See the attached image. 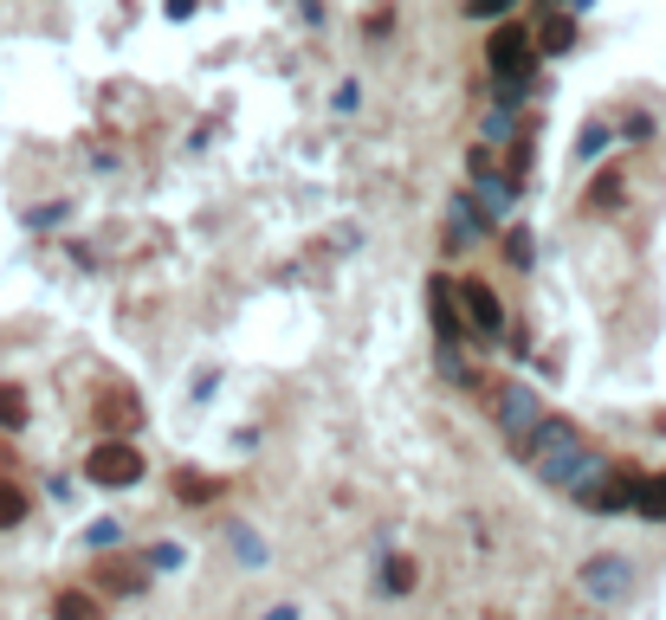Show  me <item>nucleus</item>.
<instances>
[{"label":"nucleus","mask_w":666,"mask_h":620,"mask_svg":"<svg viewBox=\"0 0 666 620\" xmlns=\"http://www.w3.org/2000/svg\"><path fill=\"white\" fill-rule=\"evenodd\" d=\"M524 466H530L544 484H557L563 498H583V491L608 472V459L589 446V433H583L576 420H563V413H544V426H537Z\"/></svg>","instance_id":"obj_1"},{"label":"nucleus","mask_w":666,"mask_h":620,"mask_svg":"<svg viewBox=\"0 0 666 620\" xmlns=\"http://www.w3.org/2000/svg\"><path fill=\"white\" fill-rule=\"evenodd\" d=\"M143 446H130L124 433H104L91 453H84V479L97 484V491H130V484H143Z\"/></svg>","instance_id":"obj_2"},{"label":"nucleus","mask_w":666,"mask_h":620,"mask_svg":"<svg viewBox=\"0 0 666 620\" xmlns=\"http://www.w3.org/2000/svg\"><path fill=\"white\" fill-rule=\"evenodd\" d=\"M544 401H537V395H530V388H524V382H505V388H499V433H505V446H512V453H530V440H537V426H544Z\"/></svg>","instance_id":"obj_3"},{"label":"nucleus","mask_w":666,"mask_h":620,"mask_svg":"<svg viewBox=\"0 0 666 620\" xmlns=\"http://www.w3.org/2000/svg\"><path fill=\"white\" fill-rule=\"evenodd\" d=\"M486 59H492L499 91H524V84H530V66H537V46H530L524 26H499V33L486 39Z\"/></svg>","instance_id":"obj_4"},{"label":"nucleus","mask_w":666,"mask_h":620,"mask_svg":"<svg viewBox=\"0 0 666 620\" xmlns=\"http://www.w3.org/2000/svg\"><path fill=\"white\" fill-rule=\"evenodd\" d=\"M634 484H641V472L634 466H621V459H608V472L576 498L583 511H595V517H621V511H634Z\"/></svg>","instance_id":"obj_5"},{"label":"nucleus","mask_w":666,"mask_h":620,"mask_svg":"<svg viewBox=\"0 0 666 620\" xmlns=\"http://www.w3.org/2000/svg\"><path fill=\"white\" fill-rule=\"evenodd\" d=\"M453 297L466 304V324H472L479 337H505V304H499V291H492L486 278H459Z\"/></svg>","instance_id":"obj_6"},{"label":"nucleus","mask_w":666,"mask_h":620,"mask_svg":"<svg viewBox=\"0 0 666 620\" xmlns=\"http://www.w3.org/2000/svg\"><path fill=\"white\" fill-rule=\"evenodd\" d=\"M628 588H634L628 555H589L583 562V595L589 601H628Z\"/></svg>","instance_id":"obj_7"},{"label":"nucleus","mask_w":666,"mask_h":620,"mask_svg":"<svg viewBox=\"0 0 666 620\" xmlns=\"http://www.w3.org/2000/svg\"><path fill=\"white\" fill-rule=\"evenodd\" d=\"M91 413H97V426H104V433H124V440H130V426L143 420V401L117 382V388H104V395H97V408H91Z\"/></svg>","instance_id":"obj_8"},{"label":"nucleus","mask_w":666,"mask_h":620,"mask_svg":"<svg viewBox=\"0 0 666 620\" xmlns=\"http://www.w3.org/2000/svg\"><path fill=\"white\" fill-rule=\"evenodd\" d=\"M52 620H104V601L91 588H59L52 595Z\"/></svg>","instance_id":"obj_9"},{"label":"nucleus","mask_w":666,"mask_h":620,"mask_svg":"<svg viewBox=\"0 0 666 620\" xmlns=\"http://www.w3.org/2000/svg\"><path fill=\"white\" fill-rule=\"evenodd\" d=\"M26 511H33V491L0 472V530H20V524H26Z\"/></svg>","instance_id":"obj_10"},{"label":"nucleus","mask_w":666,"mask_h":620,"mask_svg":"<svg viewBox=\"0 0 666 620\" xmlns=\"http://www.w3.org/2000/svg\"><path fill=\"white\" fill-rule=\"evenodd\" d=\"M634 517H654V524L666 517V472H641V484H634Z\"/></svg>","instance_id":"obj_11"},{"label":"nucleus","mask_w":666,"mask_h":620,"mask_svg":"<svg viewBox=\"0 0 666 620\" xmlns=\"http://www.w3.org/2000/svg\"><path fill=\"white\" fill-rule=\"evenodd\" d=\"M421 575H414V555H388L382 562V595H408Z\"/></svg>","instance_id":"obj_12"},{"label":"nucleus","mask_w":666,"mask_h":620,"mask_svg":"<svg viewBox=\"0 0 666 620\" xmlns=\"http://www.w3.org/2000/svg\"><path fill=\"white\" fill-rule=\"evenodd\" d=\"M175 498H182V504H214V498H221V479H201V472H175Z\"/></svg>","instance_id":"obj_13"},{"label":"nucleus","mask_w":666,"mask_h":620,"mask_svg":"<svg viewBox=\"0 0 666 620\" xmlns=\"http://www.w3.org/2000/svg\"><path fill=\"white\" fill-rule=\"evenodd\" d=\"M0 426H7V433L26 426V388H20V382H0Z\"/></svg>","instance_id":"obj_14"},{"label":"nucleus","mask_w":666,"mask_h":620,"mask_svg":"<svg viewBox=\"0 0 666 620\" xmlns=\"http://www.w3.org/2000/svg\"><path fill=\"white\" fill-rule=\"evenodd\" d=\"M615 201H621V175H601V182L589 188V201H583V207H589V213H608Z\"/></svg>","instance_id":"obj_15"},{"label":"nucleus","mask_w":666,"mask_h":620,"mask_svg":"<svg viewBox=\"0 0 666 620\" xmlns=\"http://www.w3.org/2000/svg\"><path fill=\"white\" fill-rule=\"evenodd\" d=\"M130 569H137V562H104V575H97V582H104V588H117V595H130V588H137V575H130Z\"/></svg>","instance_id":"obj_16"},{"label":"nucleus","mask_w":666,"mask_h":620,"mask_svg":"<svg viewBox=\"0 0 666 620\" xmlns=\"http://www.w3.org/2000/svg\"><path fill=\"white\" fill-rule=\"evenodd\" d=\"M570 39H576V20H557V13H550V26H544V46H550V52H563Z\"/></svg>","instance_id":"obj_17"},{"label":"nucleus","mask_w":666,"mask_h":620,"mask_svg":"<svg viewBox=\"0 0 666 620\" xmlns=\"http://www.w3.org/2000/svg\"><path fill=\"white\" fill-rule=\"evenodd\" d=\"M505 253H512V266H530V233H524V226H512V239H505Z\"/></svg>","instance_id":"obj_18"},{"label":"nucleus","mask_w":666,"mask_h":620,"mask_svg":"<svg viewBox=\"0 0 666 620\" xmlns=\"http://www.w3.org/2000/svg\"><path fill=\"white\" fill-rule=\"evenodd\" d=\"M466 13L472 20H499V13H512V0H466Z\"/></svg>","instance_id":"obj_19"}]
</instances>
